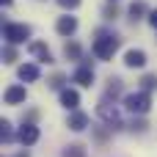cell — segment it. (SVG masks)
Segmentation results:
<instances>
[{"instance_id": "1", "label": "cell", "mask_w": 157, "mask_h": 157, "mask_svg": "<svg viewBox=\"0 0 157 157\" xmlns=\"http://www.w3.org/2000/svg\"><path fill=\"white\" fill-rule=\"evenodd\" d=\"M119 44H121V39H119L116 33H105V30H99L97 39H94V55H97L99 61H110V58L116 55Z\"/></svg>"}, {"instance_id": "2", "label": "cell", "mask_w": 157, "mask_h": 157, "mask_svg": "<svg viewBox=\"0 0 157 157\" xmlns=\"http://www.w3.org/2000/svg\"><path fill=\"white\" fill-rule=\"evenodd\" d=\"M97 116H99L110 130H121V127H124V124H121V116H119L116 102H110L108 97H105V99H99V105H97Z\"/></svg>"}, {"instance_id": "3", "label": "cell", "mask_w": 157, "mask_h": 157, "mask_svg": "<svg viewBox=\"0 0 157 157\" xmlns=\"http://www.w3.org/2000/svg\"><path fill=\"white\" fill-rule=\"evenodd\" d=\"M124 108L130 110V113H146L149 108H152V97H149V91H135V94H127L124 97Z\"/></svg>"}, {"instance_id": "4", "label": "cell", "mask_w": 157, "mask_h": 157, "mask_svg": "<svg viewBox=\"0 0 157 157\" xmlns=\"http://www.w3.org/2000/svg\"><path fill=\"white\" fill-rule=\"evenodd\" d=\"M3 36L8 44H22L25 39H30V25H22V22H6L3 25Z\"/></svg>"}, {"instance_id": "5", "label": "cell", "mask_w": 157, "mask_h": 157, "mask_svg": "<svg viewBox=\"0 0 157 157\" xmlns=\"http://www.w3.org/2000/svg\"><path fill=\"white\" fill-rule=\"evenodd\" d=\"M17 138H19V144L33 146V144L39 141V127H36V124H22L19 132H17Z\"/></svg>"}, {"instance_id": "6", "label": "cell", "mask_w": 157, "mask_h": 157, "mask_svg": "<svg viewBox=\"0 0 157 157\" xmlns=\"http://www.w3.org/2000/svg\"><path fill=\"white\" fill-rule=\"evenodd\" d=\"M146 63V52L144 50H127V55H124V66H130V69H141Z\"/></svg>"}, {"instance_id": "7", "label": "cell", "mask_w": 157, "mask_h": 157, "mask_svg": "<svg viewBox=\"0 0 157 157\" xmlns=\"http://www.w3.org/2000/svg\"><path fill=\"white\" fill-rule=\"evenodd\" d=\"M25 97H28V91H25L22 86H11V88H6V94H3L6 105H19V102H25Z\"/></svg>"}, {"instance_id": "8", "label": "cell", "mask_w": 157, "mask_h": 157, "mask_svg": "<svg viewBox=\"0 0 157 157\" xmlns=\"http://www.w3.org/2000/svg\"><path fill=\"white\" fill-rule=\"evenodd\" d=\"M61 105L69 108V110H75V108L80 105V94H77L75 88H61Z\"/></svg>"}, {"instance_id": "9", "label": "cell", "mask_w": 157, "mask_h": 157, "mask_svg": "<svg viewBox=\"0 0 157 157\" xmlns=\"http://www.w3.org/2000/svg\"><path fill=\"white\" fill-rule=\"evenodd\" d=\"M17 75H19V80L33 83V80H39V66H36V63H22V66L17 69Z\"/></svg>"}, {"instance_id": "10", "label": "cell", "mask_w": 157, "mask_h": 157, "mask_svg": "<svg viewBox=\"0 0 157 157\" xmlns=\"http://www.w3.org/2000/svg\"><path fill=\"white\" fill-rule=\"evenodd\" d=\"M55 28H58V33H61V36H72V33L77 30V19H75V17H61Z\"/></svg>"}, {"instance_id": "11", "label": "cell", "mask_w": 157, "mask_h": 157, "mask_svg": "<svg viewBox=\"0 0 157 157\" xmlns=\"http://www.w3.org/2000/svg\"><path fill=\"white\" fill-rule=\"evenodd\" d=\"M30 52H33L41 63H52V55H50L47 44H41V41H30Z\"/></svg>"}, {"instance_id": "12", "label": "cell", "mask_w": 157, "mask_h": 157, "mask_svg": "<svg viewBox=\"0 0 157 157\" xmlns=\"http://www.w3.org/2000/svg\"><path fill=\"white\" fill-rule=\"evenodd\" d=\"M75 83H80V86H86V88H88V86L94 83V69L83 63V66H80V69L75 72Z\"/></svg>"}, {"instance_id": "13", "label": "cell", "mask_w": 157, "mask_h": 157, "mask_svg": "<svg viewBox=\"0 0 157 157\" xmlns=\"http://www.w3.org/2000/svg\"><path fill=\"white\" fill-rule=\"evenodd\" d=\"M88 127V116L86 113H80V110H75L72 116H69V130H75V132H83Z\"/></svg>"}, {"instance_id": "14", "label": "cell", "mask_w": 157, "mask_h": 157, "mask_svg": "<svg viewBox=\"0 0 157 157\" xmlns=\"http://www.w3.org/2000/svg\"><path fill=\"white\" fill-rule=\"evenodd\" d=\"M119 94H121V80H119V77H110V80H108V91H105V97H108V99H110V97L116 99Z\"/></svg>"}, {"instance_id": "15", "label": "cell", "mask_w": 157, "mask_h": 157, "mask_svg": "<svg viewBox=\"0 0 157 157\" xmlns=\"http://www.w3.org/2000/svg\"><path fill=\"white\" fill-rule=\"evenodd\" d=\"M63 157H86V149H83L80 144H72V146L63 149Z\"/></svg>"}, {"instance_id": "16", "label": "cell", "mask_w": 157, "mask_h": 157, "mask_svg": "<svg viewBox=\"0 0 157 157\" xmlns=\"http://www.w3.org/2000/svg\"><path fill=\"white\" fill-rule=\"evenodd\" d=\"M144 11H146V6H144L141 0H138V3H132V6H130V19H132V22H135V19H141V17H144Z\"/></svg>"}, {"instance_id": "17", "label": "cell", "mask_w": 157, "mask_h": 157, "mask_svg": "<svg viewBox=\"0 0 157 157\" xmlns=\"http://www.w3.org/2000/svg\"><path fill=\"white\" fill-rule=\"evenodd\" d=\"M141 86H144V91H155L157 88V75H144L141 77Z\"/></svg>"}, {"instance_id": "18", "label": "cell", "mask_w": 157, "mask_h": 157, "mask_svg": "<svg viewBox=\"0 0 157 157\" xmlns=\"http://www.w3.org/2000/svg\"><path fill=\"white\" fill-rule=\"evenodd\" d=\"M63 55H66V58H72V61H77V58H80V44H75V41H72V44H66V47H63Z\"/></svg>"}, {"instance_id": "19", "label": "cell", "mask_w": 157, "mask_h": 157, "mask_svg": "<svg viewBox=\"0 0 157 157\" xmlns=\"http://www.w3.org/2000/svg\"><path fill=\"white\" fill-rule=\"evenodd\" d=\"M0 135H3V141H6V144H11V141H14V130H11V124H8V121H3V124H0Z\"/></svg>"}, {"instance_id": "20", "label": "cell", "mask_w": 157, "mask_h": 157, "mask_svg": "<svg viewBox=\"0 0 157 157\" xmlns=\"http://www.w3.org/2000/svg\"><path fill=\"white\" fill-rule=\"evenodd\" d=\"M3 58H6V63H14V61H17V50H14V47H6V50H3Z\"/></svg>"}, {"instance_id": "21", "label": "cell", "mask_w": 157, "mask_h": 157, "mask_svg": "<svg viewBox=\"0 0 157 157\" xmlns=\"http://www.w3.org/2000/svg\"><path fill=\"white\" fill-rule=\"evenodd\" d=\"M102 14H105V19H116V17H119V8H116V6H105Z\"/></svg>"}, {"instance_id": "22", "label": "cell", "mask_w": 157, "mask_h": 157, "mask_svg": "<svg viewBox=\"0 0 157 157\" xmlns=\"http://www.w3.org/2000/svg\"><path fill=\"white\" fill-rule=\"evenodd\" d=\"M58 6H61V8H77L80 0H58Z\"/></svg>"}, {"instance_id": "23", "label": "cell", "mask_w": 157, "mask_h": 157, "mask_svg": "<svg viewBox=\"0 0 157 157\" xmlns=\"http://www.w3.org/2000/svg\"><path fill=\"white\" fill-rule=\"evenodd\" d=\"M50 86H52V88H61V86H63V75H55V77L50 80Z\"/></svg>"}, {"instance_id": "24", "label": "cell", "mask_w": 157, "mask_h": 157, "mask_svg": "<svg viewBox=\"0 0 157 157\" xmlns=\"http://www.w3.org/2000/svg\"><path fill=\"white\" fill-rule=\"evenodd\" d=\"M146 127H149V124H146V121H141V119H138V121H132V130H138V132H144Z\"/></svg>"}, {"instance_id": "25", "label": "cell", "mask_w": 157, "mask_h": 157, "mask_svg": "<svg viewBox=\"0 0 157 157\" xmlns=\"http://www.w3.org/2000/svg\"><path fill=\"white\" fill-rule=\"evenodd\" d=\"M149 22H152V28H157V8L149 14Z\"/></svg>"}, {"instance_id": "26", "label": "cell", "mask_w": 157, "mask_h": 157, "mask_svg": "<svg viewBox=\"0 0 157 157\" xmlns=\"http://www.w3.org/2000/svg\"><path fill=\"white\" fill-rule=\"evenodd\" d=\"M0 3H3V6H11V0H0Z\"/></svg>"}, {"instance_id": "27", "label": "cell", "mask_w": 157, "mask_h": 157, "mask_svg": "<svg viewBox=\"0 0 157 157\" xmlns=\"http://www.w3.org/2000/svg\"><path fill=\"white\" fill-rule=\"evenodd\" d=\"M17 157H28V152H19V155H17Z\"/></svg>"}, {"instance_id": "28", "label": "cell", "mask_w": 157, "mask_h": 157, "mask_svg": "<svg viewBox=\"0 0 157 157\" xmlns=\"http://www.w3.org/2000/svg\"><path fill=\"white\" fill-rule=\"evenodd\" d=\"M110 3H116V0H110Z\"/></svg>"}]
</instances>
